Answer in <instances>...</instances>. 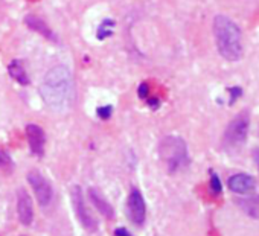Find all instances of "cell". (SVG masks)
<instances>
[{
  "mask_svg": "<svg viewBox=\"0 0 259 236\" xmlns=\"http://www.w3.org/2000/svg\"><path fill=\"white\" fill-rule=\"evenodd\" d=\"M159 154L162 162L166 165V169L170 172H177L189 163L188 147L182 137L177 136L163 137L159 145Z\"/></svg>",
  "mask_w": 259,
  "mask_h": 236,
  "instance_id": "3957f363",
  "label": "cell"
},
{
  "mask_svg": "<svg viewBox=\"0 0 259 236\" xmlns=\"http://www.w3.org/2000/svg\"><path fill=\"white\" fill-rule=\"evenodd\" d=\"M17 213L23 226H31L34 219V204L25 189H20L17 194Z\"/></svg>",
  "mask_w": 259,
  "mask_h": 236,
  "instance_id": "ba28073f",
  "label": "cell"
},
{
  "mask_svg": "<svg viewBox=\"0 0 259 236\" xmlns=\"http://www.w3.org/2000/svg\"><path fill=\"white\" fill-rule=\"evenodd\" d=\"M116 236H131L125 229H118L116 230Z\"/></svg>",
  "mask_w": 259,
  "mask_h": 236,
  "instance_id": "d6986e66",
  "label": "cell"
},
{
  "mask_svg": "<svg viewBox=\"0 0 259 236\" xmlns=\"http://www.w3.org/2000/svg\"><path fill=\"white\" fill-rule=\"evenodd\" d=\"M127 210H128V217L133 221V224L136 226H142L145 222L146 217V206H145V200L139 190H131V194L128 197V203H127Z\"/></svg>",
  "mask_w": 259,
  "mask_h": 236,
  "instance_id": "52a82bcc",
  "label": "cell"
},
{
  "mask_svg": "<svg viewBox=\"0 0 259 236\" xmlns=\"http://www.w3.org/2000/svg\"><path fill=\"white\" fill-rule=\"evenodd\" d=\"M139 96L142 99H145L146 96H148V85H146V84H140V87H139Z\"/></svg>",
  "mask_w": 259,
  "mask_h": 236,
  "instance_id": "ac0fdd59",
  "label": "cell"
},
{
  "mask_svg": "<svg viewBox=\"0 0 259 236\" xmlns=\"http://www.w3.org/2000/svg\"><path fill=\"white\" fill-rule=\"evenodd\" d=\"M26 137L31 151L35 155H43L44 143H46V136H44L43 128L35 125V123H29V125H26Z\"/></svg>",
  "mask_w": 259,
  "mask_h": 236,
  "instance_id": "9c48e42d",
  "label": "cell"
},
{
  "mask_svg": "<svg viewBox=\"0 0 259 236\" xmlns=\"http://www.w3.org/2000/svg\"><path fill=\"white\" fill-rule=\"evenodd\" d=\"M28 182L34 190V194L37 197L38 204L46 209L48 206H51L52 200H53V189L51 186V183L48 182V178L44 177L40 171L32 169L28 174Z\"/></svg>",
  "mask_w": 259,
  "mask_h": 236,
  "instance_id": "5b68a950",
  "label": "cell"
},
{
  "mask_svg": "<svg viewBox=\"0 0 259 236\" xmlns=\"http://www.w3.org/2000/svg\"><path fill=\"white\" fill-rule=\"evenodd\" d=\"M250 116L247 111H242L238 116H235L227 125L223 136V145L227 151H238L244 147L249 134Z\"/></svg>",
  "mask_w": 259,
  "mask_h": 236,
  "instance_id": "277c9868",
  "label": "cell"
},
{
  "mask_svg": "<svg viewBox=\"0 0 259 236\" xmlns=\"http://www.w3.org/2000/svg\"><path fill=\"white\" fill-rule=\"evenodd\" d=\"M40 93L51 110L64 113L67 111L75 98V84L72 72L66 66H55L44 75L40 85Z\"/></svg>",
  "mask_w": 259,
  "mask_h": 236,
  "instance_id": "6da1fadb",
  "label": "cell"
},
{
  "mask_svg": "<svg viewBox=\"0 0 259 236\" xmlns=\"http://www.w3.org/2000/svg\"><path fill=\"white\" fill-rule=\"evenodd\" d=\"M8 72L21 85H28L29 84V76H28V73L25 70L23 64H21V61H18V60L11 61L9 66H8Z\"/></svg>",
  "mask_w": 259,
  "mask_h": 236,
  "instance_id": "4fadbf2b",
  "label": "cell"
},
{
  "mask_svg": "<svg viewBox=\"0 0 259 236\" xmlns=\"http://www.w3.org/2000/svg\"><path fill=\"white\" fill-rule=\"evenodd\" d=\"M229 187L235 194H250L255 190L256 185L253 177L247 174H235L229 178Z\"/></svg>",
  "mask_w": 259,
  "mask_h": 236,
  "instance_id": "30bf717a",
  "label": "cell"
},
{
  "mask_svg": "<svg viewBox=\"0 0 259 236\" xmlns=\"http://www.w3.org/2000/svg\"><path fill=\"white\" fill-rule=\"evenodd\" d=\"M25 21H26V25L32 29V31H35V32H38V34H41L43 37H46V38H55L53 37V32L51 31V28L44 23V21L40 18V17H37V16H28L26 18H25Z\"/></svg>",
  "mask_w": 259,
  "mask_h": 236,
  "instance_id": "7c38bea8",
  "label": "cell"
},
{
  "mask_svg": "<svg viewBox=\"0 0 259 236\" xmlns=\"http://www.w3.org/2000/svg\"><path fill=\"white\" fill-rule=\"evenodd\" d=\"M88 197H90V201L93 203V206L99 210L101 215H104L105 218H113V215H115L113 207H111L108 201L101 195V192L98 189L90 187L88 189Z\"/></svg>",
  "mask_w": 259,
  "mask_h": 236,
  "instance_id": "8fae6325",
  "label": "cell"
},
{
  "mask_svg": "<svg viewBox=\"0 0 259 236\" xmlns=\"http://www.w3.org/2000/svg\"><path fill=\"white\" fill-rule=\"evenodd\" d=\"M240 206L249 217H252L255 219H259V195L241 200Z\"/></svg>",
  "mask_w": 259,
  "mask_h": 236,
  "instance_id": "5bb4252c",
  "label": "cell"
},
{
  "mask_svg": "<svg viewBox=\"0 0 259 236\" xmlns=\"http://www.w3.org/2000/svg\"><path fill=\"white\" fill-rule=\"evenodd\" d=\"M253 155H255V160H256V163H258V166H259V148H258V150H255Z\"/></svg>",
  "mask_w": 259,
  "mask_h": 236,
  "instance_id": "44dd1931",
  "label": "cell"
},
{
  "mask_svg": "<svg viewBox=\"0 0 259 236\" xmlns=\"http://www.w3.org/2000/svg\"><path fill=\"white\" fill-rule=\"evenodd\" d=\"M210 187H212V192H213V194H220L221 189H223L218 175L213 174V172H210Z\"/></svg>",
  "mask_w": 259,
  "mask_h": 236,
  "instance_id": "9a60e30c",
  "label": "cell"
},
{
  "mask_svg": "<svg viewBox=\"0 0 259 236\" xmlns=\"http://www.w3.org/2000/svg\"><path fill=\"white\" fill-rule=\"evenodd\" d=\"M148 104H150L151 107H154V108H155L157 105H159V101H157V99H150V101H148Z\"/></svg>",
  "mask_w": 259,
  "mask_h": 236,
  "instance_id": "ffe728a7",
  "label": "cell"
},
{
  "mask_svg": "<svg viewBox=\"0 0 259 236\" xmlns=\"http://www.w3.org/2000/svg\"><path fill=\"white\" fill-rule=\"evenodd\" d=\"M213 37L217 49L224 60L240 61L242 58V32L230 17L220 14L213 18Z\"/></svg>",
  "mask_w": 259,
  "mask_h": 236,
  "instance_id": "7a4b0ae2",
  "label": "cell"
},
{
  "mask_svg": "<svg viewBox=\"0 0 259 236\" xmlns=\"http://www.w3.org/2000/svg\"><path fill=\"white\" fill-rule=\"evenodd\" d=\"M111 113H113V108H111L110 105H105V107H99L98 108V116L101 119H108L111 116Z\"/></svg>",
  "mask_w": 259,
  "mask_h": 236,
  "instance_id": "2e32d148",
  "label": "cell"
},
{
  "mask_svg": "<svg viewBox=\"0 0 259 236\" xmlns=\"http://www.w3.org/2000/svg\"><path fill=\"white\" fill-rule=\"evenodd\" d=\"M72 203H73V210L76 213L78 219H80V222L87 230L95 232L98 224H96V219L92 217V213H90L88 209L86 207L84 194H83V189L80 186H75L72 189Z\"/></svg>",
  "mask_w": 259,
  "mask_h": 236,
  "instance_id": "8992f818",
  "label": "cell"
},
{
  "mask_svg": "<svg viewBox=\"0 0 259 236\" xmlns=\"http://www.w3.org/2000/svg\"><path fill=\"white\" fill-rule=\"evenodd\" d=\"M229 93L232 95V98H230V104H233L235 101H236V98H240V96H241L242 90H241L240 87H232V88H229Z\"/></svg>",
  "mask_w": 259,
  "mask_h": 236,
  "instance_id": "e0dca14e",
  "label": "cell"
},
{
  "mask_svg": "<svg viewBox=\"0 0 259 236\" xmlns=\"http://www.w3.org/2000/svg\"><path fill=\"white\" fill-rule=\"evenodd\" d=\"M3 160H5V159H3V154L0 152V166H3Z\"/></svg>",
  "mask_w": 259,
  "mask_h": 236,
  "instance_id": "7402d4cb",
  "label": "cell"
}]
</instances>
